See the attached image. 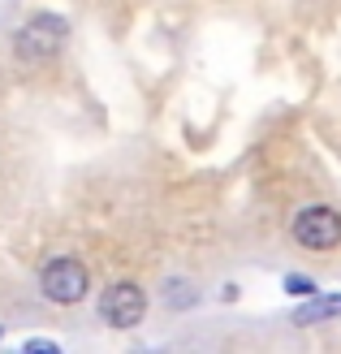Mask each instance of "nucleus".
Here are the masks:
<instances>
[{
    "label": "nucleus",
    "instance_id": "39448f33",
    "mask_svg": "<svg viewBox=\"0 0 341 354\" xmlns=\"http://www.w3.org/2000/svg\"><path fill=\"white\" fill-rule=\"evenodd\" d=\"M337 315H341V294H311L294 311V324H320V320H337Z\"/></svg>",
    "mask_w": 341,
    "mask_h": 354
},
{
    "label": "nucleus",
    "instance_id": "0eeeda50",
    "mask_svg": "<svg viewBox=\"0 0 341 354\" xmlns=\"http://www.w3.org/2000/svg\"><path fill=\"white\" fill-rule=\"evenodd\" d=\"M285 290H290L294 298H311V294H320V286H315L311 277H302V272H290V277H285Z\"/></svg>",
    "mask_w": 341,
    "mask_h": 354
},
{
    "label": "nucleus",
    "instance_id": "423d86ee",
    "mask_svg": "<svg viewBox=\"0 0 341 354\" xmlns=\"http://www.w3.org/2000/svg\"><path fill=\"white\" fill-rule=\"evenodd\" d=\"M165 303H169V307H190V303H194V290L186 286V281H169Z\"/></svg>",
    "mask_w": 341,
    "mask_h": 354
},
{
    "label": "nucleus",
    "instance_id": "20e7f679",
    "mask_svg": "<svg viewBox=\"0 0 341 354\" xmlns=\"http://www.w3.org/2000/svg\"><path fill=\"white\" fill-rule=\"evenodd\" d=\"M142 311H147V298H142V290L134 281H117V286H109L100 298V315L113 328H134L142 320Z\"/></svg>",
    "mask_w": 341,
    "mask_h": 354
},
{
    "label": "nucleus",
    "instance_id": "f03ea898",
    "mask_svg": "<svg viewBox=\"0 0 341 354\" xmlns=\"http://www.w3.org/2000/svg\"><path fill=\"white\" fill-rule=\"evenodd\" d=\"M65 39H69V22L61 13H35L30 22L13 35V52L22 61H48V57L61 52Z\"/></svg>",
    "mask_w": 341,
    "mask_h": 354
},
{
    "label": "nucleus",
    "instance_id": "6e6552de",
    "mask_svg": "<svg viewBox=\"0 0 341 354\" xmlns=\"http://www.w3.org/2000/svg\"><path fill=\"white\" fill-rule=\"evenodd\" d=\"M26 350H30V354H57V342H39V337H30Z\"/></svg>",
    "mask_w": 341,
    "mask_h": 354
},
{
    "label": "nucleus",
    "instance_id": "7ed1b4c3",
    "mask_svg": "<svg viewBox=\"0 0 341 354\" xmlns=\"http://www.w3.org/2000/svg\"><path fill=\"white\" fill-rule=\"evenodd\" d=\"M294 242L307 251H333L341 246V212L329 203H311L294 216Z\"/></svg>",
    "mask_w": 341,
    "mask_h": 354
},
{
    "label": "nucleus",
    "instance_id": "f257e3e1",
    "mask_svg": "<svg viewBox=\"0 0 341 354\" xmlns=\"http://www.w3.org/2000/svg\"><path fill=\"white\" fill-rule=\"evenodd\" d=\"M39 290H44L48 303L74 307V303H82V298H86V290H91V272H86L82 259H74V255H57V259L44 263Z\"/></svg>",
    "mask_w": 341,
    "mask_h": 354
}]
</instances>
